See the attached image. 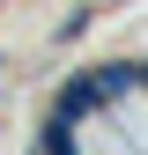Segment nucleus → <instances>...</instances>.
<instances>
[{"instance_id": "f257e3e1", "label": "nucleus", "mask_w": 148, "mask_h": 155, "mask_svg": "<svg viewBox=\"0 0 148 155\" xmlns=\"http://www.w3.org/2000/svg\"><path fill=\"white\" fill-rule=\"evenodd\" d=\"M111 111V89H104V67H74L59 89H52V104H45V118H67V126H89V118H104Z\"/></svg>"}]
</instances>
